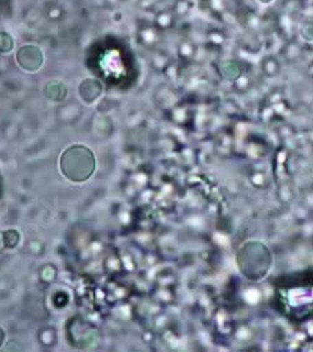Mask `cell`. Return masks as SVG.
Listing matches in <instances>:
<instances>
[{
  "mask_svg": "<svg viewBox=\"0 0 313 352\" xmlns=\"http://www.w3.org/2000/svg\"><path fill=\"white\" fill-rule=\"evenodd\" d=\"M60 166L69 179L82 182L86 181L94 170V157L89 149L73 147L62 155Z\"/></svg>",
  "mask_w": 313,
  "mask_h": 352,
  "instance_id": "6da1fadb",
  "label": "cell"
}]
</instances>
